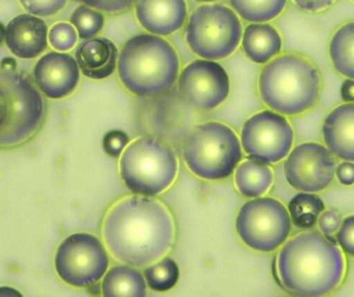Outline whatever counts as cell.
<instances>
[{"mask_svg":"<svg viewBox=\"0 0 354 297\" xmlns=\"http://www.w3.org/2000/svg\"><path fill=\"white\" fill-rule=\"evenodd\" d=\"M337 242L343 252L354 257V215L343 220L337 233Z\"/></svg>","mask_w":354,"mask_h":297,"instance_id":"cell-31","label":"cell"},{"mask_svg":"<svg viewBox=\"0 0 354 297\" xmlns=\"http://www.w3.org/2000/svg\"><path fill=\"white\" fill-rule=\"evenodd\" d=\"M243 50L256 64H268L280 54L282 37L274 27L266 23H252L243 31Z\"/></svg>","mask_w":354,"mask_h":297,"instance_id":"cell-19","label":"cell"},{"mask_svg":"<svg viewBox=\"0 0 354 297\" xmlns=\"http://www.w3.org/2000/svg\"><path fill=\"white\" fill-rule=\"evenodd\" d=\"M295 132L285 116L264 110L250 117L241 130V144L248 157L263 164L282 161L292 148Z\"/></svg>","mask_w":354,"mask_h":297,"instance_id":"cell-11","label":"cell"},{"mask_svg":"<svg viewBox=\"0 0 354 297\" xmlns=\"http://www.w3.org/2000/svg\"><path fill=\"white\" fill-rule=\"evenodd\" d=\"M295 6L304 12L317 14L332 8L337 0H292Z\"/></svg>","mask_w":354,"mask_h":297,"instance_id":"cell-33","label":"cell"},{"mask_svg":"<svg viewBox=\"0 0 354 297\" xmlns=\"http://www.w3.org/2000/svg\"><path fill=\"white\" fill-rule=\"evenodd\" d=\"M29 14L45 18L54 16L66 8L68 0H19Z\"/></svg>","mask_w":354,"mask_h":297,"instance_id":"cell-28","label":"cell"},{"mask_svg":"<svg viewBox=\"0 0 354 297\" xmlns=\"http://www.w3.org/2000/svg\"><path fill=\"white\" fill-rule=\"evenodd\" d=\"M341 97L346 103H354V79H347L343 82Z\"/></svg>","mask_w":354,"mask_h":297,"instance_id":"cell-35","label":"cell"},{"mask_svg":"<svg viewBox=\"0 0 354 297\" xmlns=\"http://www.w3.org/2000/svg\"><path fill=\"white\" fill-rule=\"evenodd\" d=\"M136 16L141 26L151 35L166 37L185 25V0H137Z\"/></svg>","mask_w":354,"mask_h":297,"instance_id":"cell-16","label":"cell"},{"mask_svg":"<svg viewBox=\"0 0 354 297\" xmlns=\"http://www.w3.org/2000/svg\"><path fill=\"white\" fill-rule=\"evenodd\" d=\"M235 225L243 244L258 252H272L280 248L291 231L289 211L280 201L270 197L243 204Z\"/></svg>","mask_w":354,"mask_h":297,"instance_id":"cell-9","label":"cell"},{"mask_svg":"<svg viewBox=\"0 0 354 297\" xmlns=\"http://www.w3.org/2000/svg\"><path fill=\"white\" fill-rule=\"evenodd\" d=\"M32 76L44 95L52 99H64L76 90L80 68L76 58L70 54L49 52L37 60Z\"/></svg>","mask_w":354,"mask_h":297,"instance_id":"cell-14","label":"cell"},{"mask_svg":"<svg viewBox=\"0 0 354 297\" xmlns=\"http://www.w3.org/2000/svg\"><path fill=\"white\" fill-rule=\"evenodd\" d=\"M71 23L80 39H91L101 32L105 24V17L100 10L83 4L73 12Z\"/></svg>","mask_w":354,"mask_h":297,"instance_id":"cell-26","label":"cell"},{"mask_svg":"<svg viewBox=\"0 0 354 297\" xmlns=\"http://www.w3.org/2000/svg\"><path fill=\"white\" fill-rule=\"evenodd\" d=\"M48 26L41 17L22 14L6 26V45L16 57L33 59L48 47Z\"/></svg>","mask_w":354,"mask_h":297,"instance_id":"cell-15","label":"cell"},{"mask_svg":"<svg viewBox=\"0 0 354 297\" xmlns=\"http://www.w3.org/2000/svg\"><path fill=\"white\" fill-rule=\"evenodd\" d=\"M336 176L343 186H351L354 184V163L343 162L337 166Z\"/></svg>","mask_w":354,"mask_h":297,"instance_id":"cell-34","label":"cell"},{"mask_svg":"<svg viewBox=\"0 0 354 297\" xmlns=\"http://www.w3.org/2000/svg\"><path fill=\"white\" fill-rule=\"evenodd\" d=\"M322 134L335 157L354 162V103L335 108L324 120Z\"/></svg>","mask_w":354,"mask_h":297,"instance_id":"cell-17","label":"cell"},{"mask_svg":"<svg viewBox=\"0 0 354 297\" xmlns=\"http://www.w3.org/2000/svg\"><path fill=\"white\" fill-rule=\"evenodd\" d=\"M243 26L234 10L222 4H204L194 10L185 30L189 49L202 59H224L234 53Z\"/></svg>","mask_w":354,"mask_h":297,"instance_id":"cell-8","label":"cell"},{"mask_svg":"<svg viewBox=\"0 0 354 297\" xmlns=\"http://www.w3.org/2000/svg\"><path fill=\"white\" fill-rule=\"evenodd\" d=\"M120 178L136 195L153 197L167 190L176 180L178 161L176 151L153 137L133 141L122 153Z\"/></svg>","mask_w":354,"mask_h":297,"instance_id":"cell-6","label":"cell"},{"mask_svg":"<svg viewBox=\"0 0 354 297\" xmlns=\"http://www.w3.org/2000/svg\"><path fill=\"white\" fill-rule=\"evenodd\" d=\"M345 271L341 248L317 231L291 238L278 257L281 282L295 296H328L342 283Z\"/></svg>","mask_w":354,"mask_h":297,"instance_id":"cell-2","label":"cell"},{"mask_svg":"<svg viewBox=\"0 0 354 297\" xmlns=\"http://www.w3.org/2000/svg\"><path fill=\"white\" fill-rule=\"evenodd\" d=\"M76 60L87 78L102 80L113 74L118 66V50L106 37L86 39L76 50Z\"/></svg>","mask_w":354,"mask_h":297,"instance_id":"cell-18","label":"cell"},{"mask_svg":"<svg viewBox=\"0 0 354 297\" xmlns=\"http://www.w3.org/2000/svg\"><path fill=\"white\" fill-rule=\"evenodd\" d=\"M41 91L23 73L0 68V149L30 140L45 118Z\"/></svg>","mask_w":354,"mask_h":297,"instance_id":"cell-5","label":"cell"},{"mask_svg":"<svg viewBox=\"0 0 354 297\" xmlns=\"http://www.w3.org/2000/svg\"><path fill=\"white\" fill-rule=\"evenodd\" d=\"M6 27L0 22V45L6 41Z\"/></svg>","mask_w":354,"mask_h":297,"instance_id":"cell-36","label":"cell"},{"mask_svg":"<svg viewBox=\"0 0 354 297\" xmlns=\"http://www.w3.org/2000/svg\"><path fill=\"white\" fill-rule=\"evenodd\" d=\"M187 168L198 178L220 180L234 171L243 157L239 137L226 124H197L187 135L183 148Z\"/></svg>","mask_w":354,"mask_h":297,"instance_id":"cell-7","label":"cell"},{"mask_svg":"<svg viewBox=\"0 0 354 297\" xmlns=\"http://www.w3.org/2000/svg\"><path fill=\"white\" fill-rule=\"evenodd\" d=\"M118 76L138 97L167 93L179 76V57L174 46L160 35L141 33L127 41L118 57Z\"/></svg>","mask_w":354,"mask_h":297,"instance_id":"cell-4","label":"cell"},{"mask_svg":"<svg viewBox=\"0 0 354 297\" xmlns=\"http://www.w3.org/2000/svg\"><path fill=\"white\" fill-rule=\"evenodd\" d=\"M102 292L107 297H143L147 296V281L133 267H114L104 278Z\"/></svg>","mask_w":354,"mask_h":297,"instance_id":"cell-20","label":"cell"},{"mask_svg":"<svg viewBox=\"0 0 354 297\" xmlns=\"http://www.w3.org/2000/svg\"><path fill=\"white\" fill-rule=\"evenodd\" d=\"M130 142L128 134L120 130L108 132L103 139L104 151L113 157H120Z\"/></svg>","mask_w":354,"mask_h":297,"instance_id":"cell-30","label":"cell"},{"mask_svg":"<svg viewBox=\"0 0 354 297\" xmlns=\"http://www.w3.org/2000/svg\"><path fill=\"white\" fill-rule=\"evenodd\" d=\"M353 1H354V0H353Z\"/></svg>","mask_w":354,"mask_h":297,"instance_id":"cell-38","label":"cell"},{"mask_svg":"<svg viewBox=\"0 0 354 297\" xmlns=\"http://www.w3.org/2000/svg\"><path fill=\"white\" fill-rule=\"evenodd\" d=\"M241 18L248 22L266 23L278 18L286 8L287 0H229Z\"/></svg>","mask_w":354,"mask_h":297,"instance_id":"cell-24","label":"cell"},{"mask_svg":"<svg viewBox=\"0 0 354 297\" xmlns=\"http://www.w3.org/2000/svg\"><path fill=\"white\" fill-rule=\"evenodd\" d=\"M83 3L100 12L108 14H118L126 12L134 6L137 0H80Z\"/></svg>","mask_w":354,"mask_h":297,"instance_id":"cell-32","label":"cell"},{"mask_svg":"<svg viewBox=\"0 0 354 297\" xmlns=\"http://www.w3.org/2000/svg\"><path fill=\"white\" fill-rule=\"evenodd\" d=\"M78 32L70 23H55L50 28L48 39L53 49L60 52L70 51L78 41Z\"/></svg>","mask_w":354,"mask_h":297,"instance_id":"cell-27","label":"cell"},{"mask_svg":"<svg viewBox=\"0 0 354 297\" xmlns=\"http://www.w3.org/2000/svg\"><path fill=\"white\" fill-rule=\"evenodd\" d=\"M324 209L326 204L324 201L314 193H299L288 204L291 223L301 229L313 228Z\"/></svg>","mask_w":354,"mask_h":297,"instance_id":"cell-23","label":"cell"},{"mask_svg":"<svg viewBox=\"0 0 354 297\" xmlns=\"http://www.w3.org/2000/svg\"><path fill=\"white\" fill-rule=\"evenodd\" d=\"M328 54L339 74L354 79V21L337 29L330 39Z\"/></svg>","mask_w":354,"mask_h":297,"instance_id":"cell-22","label":"cell"},{"mask_svg":"<svg viewBox=\"0 0 354 297\" xmlns=\"http://www.w3.org/2000/svg\"><path fill=\"white\" fill-rule=\"evenodd\" d=\"M196 1H198V2H214V1H218V0H196Z\"/></svg>","mask_w":354,"mask_h":297,"instance_id":"cell-37","label":"cell"},{"mask_svg":"<svg viewBox=\"0 0 354 297\" xmlns=\"http://www.w3.org/2000/svg\"><path fill=\"white\" fill-rule=\"evenodd\" d=\"M258 88L270 109L282 115H301L317 104L322 90V74L309 58L284 54L262 68Z\"/></svg>","mask_w":354,"mask_h":297,"instance_id":"cell-3","label":"cell"},{"mask_svg":"<svg viewBox=\"0 0 354 297\" xmlns=\"http://www.w3.org/2000/svg\"><path fill=\"white\" fill-rule=\"evenodd\" d=\"M337 162L330 149L319 143L308 142L295 147L284 164L288 184L301 192L326 190L336 175Z\"/></svg>","mask_w":354,"mask_h":297,"instance_id":"cell-13","label":"cell"},{"mask_svg":"<svg viewBox=\"0 0 354 297\" xmlns=\"http://www.w3.org/2000/svg\"><path fill=\"white\" fill-rule=\"evenodd\" d=\"M103 236L108 250L116 259L133 267H145L171 248L174 223L162 203L136 195L110 209Z\"/></svg>","mask_w":354,"mask_h":297,"instance_id":"cell-1","label":"cell"},{"mask_svg":"<svg viewBox=\"0 0 354 297\" xmlns=\"http://www.w3.org/2000/svg\"><path fill=\"white\" fill-rule=\"evenodd\" d=\"M234 182L243 196L258 198L270 190L274 182V173L266 164L249 160L236 168Z\"/></svg>","mask_w":354,"mask_h":297,"instance_id":"cell-21","label":"cell"},{"mask_svg":"<svg viewBox=\"0 0 354 297\" xmlns=\"http://www.w3.org/2000/svg\"><path fill=\"white\" fill-rule=\"evenodd\" d=\"M177 84L183 99L200 111L216 109L228 99L230 93L228 74L214 60H194L183 68Z\"/></svg>","mask_w":354,"mask_h":297,"instance_id":"cell-12","label":"cell"},{"mask_svg":"<svg viewBox=\"0 0 354 297\" xmlns=\"http://www.w3.org/2000/svg\"><path fill=\"white\" fill-rule=\"evenodd\" d=\"M147 285L158 292L172 289L179 280V269L174 259L166 257L159 262L147 267L145 271Z\"/></svg>","mask_w":354,"mask_h":297,"instance_id":"cell-25","label":"cell"},{"mask_svg":"<svg viewBox=\"0 0 354 297\" xmlns=\"http://www.w3.org/2000/svg\"><path fill=\"white\" fill-rule=\"evenodd\" d=\"M55 271L72 287L87 288L105 276L109 257L97 236L85 232L71 234L56 251Z\"/></svg>","mask_w":354,"mask_h":297,"instance_id":"cell-10","label":"cell"},{"mask_svg":"<svg viewBox=\"0 0 354 297\" xmlns=\"http://www.w3.org/2000/svg\"><path fill=\"white\" fill-rule=\"evenodd\" d=\"M343 222V217L340 211L332 209L324 211L318 219V225H319L320 231L330 242H336L333 238L334 234L338 233L340 229L341 224Z\"/></svg>","mask_w":354,"mask_h":297,"instance_id":"cell-29","label":"cell"}]
</instances>
